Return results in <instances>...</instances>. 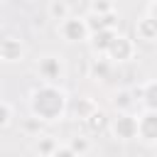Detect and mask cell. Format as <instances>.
<instances>
[{"mask_svg":"<svg viewBox=\"0 0 157 157\" xmlns=\"http://www.w3.org/2000/svg\"><path fill=\"white\" fill-rule=\"evenodd\" d=\"M69 96L61 86L56 83H39L32 93H29V113L32 118L42 120V123H54L61 120L69 113Z\"/></svg>","mask_w":157,"mask_h":157,"instance_id":"1","label":"cell"},{"mask_svg":"<svg viewBox=\"0 0 157 157\" xmlns=\"http://www.w3.org/2000/svg\"><path fill=\"white\" fill-rule=\"evenodd\" d=\"M56 34L64 39V42H69V44H81V42H91V27H88V20H86V15H71L69 20H64V22H59L56 25Z\"/></svg>","mask_w":157,"mask_h":157,"instance_id":"2","label":"cell"},{"mask_svg":"<svg viewBox=\"0 0 157 157\" xmlns=\"http://www.w3.org/2000/svg\"><path fill=\"white\" fill-rule=\"evenodd\" d=\"M34 69H37L42 83H56V86L64 78V74H66V64H64V59L59 54H42L37 59Z\"/></svg>","mask_w":157,"mask_h":157,"instance_id":"3","label":"cell"},{"mask_svg":"<svg viewBox=\"0 0 157 157\" xmlns=\"http://www.w3.org/2000/svg\"><path fill=\"white\" fill-rule=\"evenodd\" d=\"M110 132L115 140H135L137 137V115L118 113L115 118H110Z\"/></svg>","mask_w":157,"mask_h":157,"instance_id":"4","label":"cell"},{"mask_svg":"<svg viewBox=\"0 0 157 157\" xmlns=\"http://www.w3.org/2000/svg\"><path fill=\"white\" fill-rule=\"evenodd\" d=\"M135 56V39H130L128 34H115L113 44L108 47V54L105 59H110L113 64H123V61H130Z\"/></svg>","mask_w":157,"mask_h":157,"instance_id":"5","label":"cell"},{"mask_svg":"<svg viewBox=\"0 0 157 157\" xmlns=\"http://www.w3.org/2000/svg\"><path fill=\"white\" fill-rule=\"evenodd\" d=\"M137 137L145 142V145H157V113H150V110H142L137 115Z\"/></svg>","mask_w":157,"mask_h":157,"instance_id":"6","label":"cell"},{"mask_svg":"<svg viewBox=\"0 0 157 157\" xmlns=\"http://www.w3.org/2000/svg\"><path fill=\"white\" fill-rule=\"evenodd\" d=\"M25 59V44H22V39H17V37H5L2 42H0V61H5V64H17V61H22Z\"/></svg>","mask_w":157,"mask_h":157,"instance_id":"7","label":"cell"},{"mask_svg":"<svg viewBox=\"0 0 157 157\" xmlns=\"http://www.w3.org/2000/svg\"><path fill=\"white\" fill-rule=\"evenodd\" d=\"M135 96H137V103H140L145 110L157 113V78L142 83V86L135 91Z\"/></svg>","mask_w":157,"mask_h":157,"instance_id":"8","label":"cell"},{"mask_svg":"<svg viewBox=\"0 0 157 157\" xmlns=\"http://www.w3.org/2000/svg\"><path fill=\"white\" fill-rule=\"evenodd\" d=\"M96 110H98V103H96L93 98H88V96H81L78 101L69 103V113H71L76 120H83V123H86Z\"/></svg>","mask_w":157,"mask_h":157,"instance_id":"9","label":"cell"},{"mask_svg":"<svg viewBox=\"0 0 157 157\" xmlns=\"http://www.w3.org/2000/svg\"><path fill=\"white\" fill-rule=\"evenodd\" d=\"M118 29H101V32H93L91 34V49L96 56H105L108 54V47L113 44Z\"/></svg>","mask_w":157,"mask_h":157,"instance_id":"10","label":"cell"},{"mask_svg":"<svg viewBox=\"0 0 157 157\" xmlns=\"http://www.w3.org/2000/svg\"><path fill=\"white\" fill-rule=\"evenodd\" d=\"M47 15H49V20H56V25H59V22H64L74 15V5L66 2V0H52L47 5Z\"/></svg>","mask_w":157,"mask_h":157,"instance_id":"11","label":"cell"},{"mask_svg":"<svg viewBox=\"0 0 157 157\" xmlns=\"http://www.w3.org/2000/svg\"><path fill=\"white\" fill-rule=\"evenodd\" d=\"M135 34H137V39L152 44V42H157V25H155L147 15H142V17L135 22Z\"/></svg>","mask_w":157,"mask_h":157,"instance_id":"12","label":"cell"},{"mask_svg":"<svg viewBox=\"0 0 157 157\" xmlns=\"http://www.w3.org/2000/svg\"><path fill=\"white\" fill-rule=\"evenodd\" d=\"M135 103H137V96H135V91H128V88H120L113 98V105L118 113H132Z\"/></svg>","mask_w":157,"mask_h":157,"instance_id":"13","label":"cell"},{"mask_svg":"<svg viewBox=\"0 0 157 157\" xmlns=\"http://www.w3.org/2000/svg\"><path fill=\"white\" fill-rule=\"evenodd\" d=\"M110 71H113V61H110V59H105V56H96V59H91V78H96V81H105V78L110 76Z\"/></svg>","mask_w":157,"mask_h":157,"instance_id":"14","label":"cell"},{"mask_svg":"<svg viewBox=\"0 0 157 157\" xmlns=\"http://www.w3.org/2000/svg\"><path fill=\"white\" fill-rule=\"evenodd\" d=\"M59 147H61V145H59V140H54L52 135H39V137L34 140V150H37L42 157H52Z\"/></svg>","mask_w":157,"mask_h":157,"instance_id":"15","label":"cell"},{"mask_svg":"<svg viewBox=\"0 0 157 157\" xmlns=\"http://www.w3.org/2000/svg\"><path fill=\"white\" fill-rule=\"evenodd\" d=\"M86 128L91 130V132H103V130H110V118L98 108L88 120H86Z\"/></svg>","mask_w":157,"mask_h":157,"instance_id":"16","label":"cell"},{"mask_svg":"<svg viewBox=\"0 0 157 157\" xmlns=\"http://www.w3.org/2000/svg\"><path fill=\"white\" fill-rule=\"evenodd\" d=\"M15 120V110H12V103L10 101H0V128H10Z\"/></svg>","mask_w":157,"mask_h":157,"instance_id":"17","label":"cell"},{"mask_svg":"<svg viewBox=\"0 0 157 157\" xmlns=\"http://www.w3.org/2000/svg\"><path fill=\"white\" fill-rule=\"evenodd\" d=\"M69 147L78 155V157H83L88 150H91V140L86 137V135H76V137H71V142H69Z\"/></svg>","mask_w":157,"mask_h":157,"instance_id":"18","label":"cell"},{"mask_svg":"<svg viewBox=\"0 0 157 157\" xmlns=\"http://www.w3.org/2000/svg\"><path fill=\"white\" fill-rule=\"evenodd\" d=\"M88 12L96 17H108V15H115V5L113 2H91Z\"/></svg>","mask_w":157,"mask_h":157,"instance_id":"19","label":"cell"},{"mask_svg":"<svg viewBox=\"0 0 157 157\" xmlns=\"http://www.w3.org/2000/svg\"><path fill=\"white\" fill-rule=\"evenodd\" d=\"M42 125H44L42 120H37V118H29L25 128H27V132H37V137H39V130H42Z\"/></svg>","mask_w":157,"mask_h":157,"instance_id":"20","label":"cell"},{"mask_svg":"<svg viewBox=\"0 0 157 157\" xmlns=\"http://www.w3.org/2000/svg\"><path fill=\"white\" fill-rule=\"evenodd\" d=\"M52 157H78V155H76V152H74L69 145H61V147H59V150H56Z\"/></svg>","mask_w":157,"mask_h":157,"instance_id":"21","label":"cell"},{"mask_svg":"<svg viewBox=\"0 0 157 157\" xmlns=\"http://www.w3.org/2000/svg\"><path fill=\"white\" fill-rule=\"evenodd\" d=\"M145 15H147V17H150V20L157 25V2H150V5L145 7Z\"/></svg>","mask_w":157,"mask_h":157,"instance_id":"22","label":"cell"},{"mask_svg":"<svg viewBox=\"0 0 157 157\" xmlns=\"http://www.w3.org/2000/svg\"><path fill=\"white\" fill-rule=\"evenodd\" d=\"M155 150H157V145H155Z\"/></svg>","mask_w":157,"mask_h":157,"instance_id":"23","label":"cell"}]
</instances>
